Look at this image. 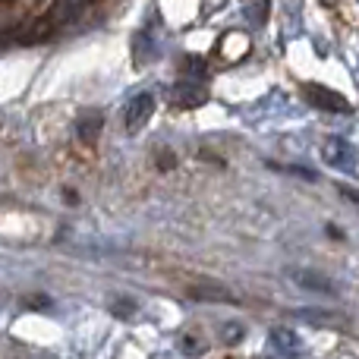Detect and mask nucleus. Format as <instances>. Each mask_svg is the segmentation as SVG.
Masks as SVG:
<instances>
[{
	"label": "nucleus",
	"instance_id": "nucleus-6",
	"mask_svg": "<svg viewBox=\"0 0 359 359\" xmlns=\"http://www.w3.org/2000/svg\"><path fill=\"white\" fill-rule=\"evenodd\" d=\"M268 341H271V347L278 350V353H297L299 350V337H297V331H290V328H271Z\"/></svg>",
	"mask_w": 359,
	"mask_h": 359
},
{
	"label": "nucleus",
	"instance_id": "nucleus-7",
	"mask_svg": "<svg viewBox=\"0 0 359 359\" xmlns=\"http://www.w3.org/2000/svg\"><path fill=\"white\" fill-rule=\"evenodd\" d=\"M76 130H79V136H82V139H92L95 133L101 130V117H98V114H86V117H79Z\"/></svg>",
	"mask_w": 359,
	"mask_h": 359
},
{
	"label": "nucleus",
	"instance_id": "nucleus-4",
	"mask_svg": "<svg viewBox=\"0 0 359 359\" xmlns=\"http://www.w3.org/2000/svg\"><path fill=\"white\" fill-rule=\"evenodd\" d=\"M290 280H297L299 287H306V290H316V293H334V284H331V278H325V274L318 271H309V268H290Z\"/></svg>",
	"mask_w": 359,
	"mask_h": 359
},
{
	"label": "nucleus",
	"instance_id": "nucleus-1",
	"mask_svg": "<svg viewBox=\"0 0 359 359\" xmlns=\"http://www.w3.org/2000/svg\"><path fill=\"white\" fill-rule=\"evenodd\" d=\"M151 114H155V98H151L149 92H139L136 98L126 104V114H123V123H126V133L130 136H136V133L145 130V123L151 120Z\"/></svg>",
	"mask_w": 359,
	"mask_h": 359
},
{
	"label": "nucleus",
	"instance_id": "nucleus-9",
	"mask_svg": "<svg viewBox=\"0 0 359 359\" xmlns=\"http://www.w3.org/2000/svg\"><path fill=\"white\" fill-rule=\"evenodd\" d=\"M224 334H227V337H224V341H227V344H236V341H240V334H243V328H240V325H224Z\"/></svg>",
	"mask_w": 359,
	"mask_h": 359
},
{
	"label": "nucleus",
	"instance_id": "nucleus-3",
	"mask_svg": "<svg viewBox=\"0 0 359 359\" xmlns=\"http://www.w3.org/2000/svg\"><path fill=\"white\" fill-rule=\"evenodd\" d=\"M322 158L337 170H353L356 168V149L341 136L328 139V142L322 145Z\"/></svg>",
	"mask_w": 359,
	"mask_h": 359
},
{
	"label": "nucleus",
	"instance_id": "nucleus-8",
	"mask_svg": "<svg viewBox=\"0 0 359 359\" xmlns=\"http://www.w3.org/2000/svg\"><path fill=\"white\" fill-rule=\"evenodd\" d=\"M268 10H271V0H252V19H255V25H265Z\"/></svg>",
	"mask_w": 359,
	"mask_h": 359
},
{
	"label": "nucleus",
	"instance_id": "nucleus-2",
	"mask_svg": "<svg viewBox=\"0 0 359 359\" xmlns=\"http://www.w3.org/2000/svg\"><path fill=\"white\" fill-rule=\"evenodd\" d=\"M303 95H306V101H309L312 107H318V111L350 114V101L344 98V95H337V92H331V88H325V86H316V82H309V86H303Z\"/></svg>",
	"mask_w": 359,
	"mask_h": 359
},
{
	"label": "nucleus",
	"instance_id": "nucleus-5",
	"mask_svg": "<svg viewBox=\"0 0 359 359\" xmlns=\"http://www.w3.org/2000/svg\"><path fill=\"white\" fill-rule=\"evenodd\" d=\"M177 101L183 107H192V104H202L205 101V92H202V79L196 82V76H183V82L177 86Z\"/></svg>",
	"mask_w": 359,
	"mask_h": 359
}]
</instances>
